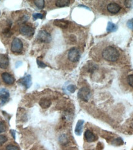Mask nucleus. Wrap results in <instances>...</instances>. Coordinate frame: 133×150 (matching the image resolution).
I'll list each match as a JSON object with an SVG mask.
<instances>
[{"mask_svg": "<svg viewBox=\"0 0 133 150\" xmlns=\"http://www.w3.org/2000/svg\"><path fill=\"white\" fill-rule=\"evenodd\" d=\"M54 24L58 27L62 28H66L68 26L69 22L65 20H55L54 22Z\"/></svg>", "mask_w": 133, "mask_h": 150, "instance_id": "15", "label": "nucleus"}, {"mask_svg": "<svg viewBox=\"0 0 133 150\" xmlns=\"http://www.w3.org/2000/svg\"><path fill=\"white\" fill-rule=\"evenodd\" d=\"M124 4L126 7L128 8H133V1H125Z\"/></svg>", "mask_w": 133, "mask_h": 150, "instance_id": "25", "label": "nucleus"}, {"mask_svg": "<svg viewBox=\"0 0 133 150\" xmlns=\"http://www.w3.org/2000/svg\"><path fill=\"white\" fill-rule=\"evenodd\" d=\"M9 92L7 89H2L0 91V100H1V105H4L6 102H8L9 99Z\"/></svg>", "mask_w": 133, "mask_h": 150, "instance_id": "9", "label": "nucleus"}, {"mask_svg": "<svg viewBox=\"0 0 133 150\" xmlns=\"http://www.w3.org/2000/svg\"><path fill=\"white\" fill-rule=\"evenodd\" d=\"M8 141L7 137L4 135H0V146L3 145Z\"/></svg>", "mask_w": 133, "mask_h": 150, "instance_id": "19", "label": "nucleus"}, {"mask_svg": "<svg viewBox=\"0 0 133 150\" xmlns=\"http://www.w3.org/2000/svg\"><path fill=\"white\" fill-rule=\"evenodd\" d=\"M19 32L22 36L27 38H31L34 35L35 30L28 25H22L19 28Z\"/></svg>", "mask_w": 133, "mask_h": 150, "instance_id": "3", "label": "nucleus"}, {"mask_svg": "<svg viewBox=\"0 0 133 150\" xmlns=\"http://www.w3.org/2000/svg\"><path fill=\"white\" fill-rule=\"evenodd\" d=\"M85 138L87 142H90V143L95 142L97 139V136L90 130H86L85 131Z\"/></svg>", "mask_w": 133, "mask_h": 150, "instance_id": "11", "label": "nucleus"}, {"mask_svg": "<svg viewBox=\"0 0 133 150\" xmlns=\"http://www.w3.org/2000/svg\"><path fill=\"white\" fill-rule=\"evenodd\" d=\"M37 64L40 68H46L47 67V65L45 64H44L42 61H40L38 59H37Z\"/></svg>", "mask_w": 133, "mask_h": 150, "instance_id": "26", "label": "nucleus"}, {"mask_svg": "<svg viewBox=\"0 0 133 150\" xmlns=\"http://www.w3.org/2000/svg\"><path fill=\"white\" fill-rule=\"evenodd\" d=\"M11 51L13 53L19 54L23 50V42L21 39L18 38H15L12 40L11 47Z\"/></svg>", "mask_w": 133, "mask_h": 150, "instance_id": "2", "label": "nucleus"}, {"mask_svg": "<svg viewBox=\"0 0 133 150\" xmlns=\"http://www.w3.org/2000/svg\"><path fill=\"white\" fill-rule=\"evenodd\" d=\"M6 130V127L4 122L0 121V133L5 132Z\"/></svg>", "mask_w": 133, "mask_h": 150, "instance_id": "21", "label": "nucleus"}, {"mask_svg": "<svg viewBox=\"0 0 133 150\" xmlns=\"http://www.w3.org/2000/svg\"><path fill=\"white\" fill-rule=\"evenodd\" d=\"M90 89L87 87H83L79 90L78 92V97L81 100L87 102L89 100V98H90Z\"/></svg>", "mask_w": 133, "mask_h": 150, "instance_id": "6", "label": "nucleus"}, {"mask_svg": "<svg viewBox=\"0 0 133 150\" xmlns=\"http://www.w3.org/2000/svg\"><path fill=\"white\" fill-rule=\"evenodd\" d=\"M9 65V59L8 55L4 54H0V68L2 69L8 68Z\"/></svg>", "mask_w": 133, "mask_h": 150, "instance_id": "7", "label": "nucleus"}, {"mask_svg": "<svg viewBox=\"0 0 133 150\" xmlns=\"http://www.w3.org/2000/svg\"><path fill=\"white\" fill-rule=\"evenodd\" d=\"M127 81L129 85L133 87V74L129 75L127 78Z\"/></svg>", "mask_w": 133, "mask_h": 150, "instance_id": "22", "label": "nucleus"}, {"mask_svg": "<svg viewBox=\"0 0 133 150\" xmlns=\"http://www.w3.org/2000/svg\"><path fill=\"white\" fill-rule=\"evenodd\" d=\"M128 26L130 28H133V19L128 22Z\"/></svg>", "mask_w": 133, "mask_h": 150, "instance_id": "27", "label": "nucleus"}, {"mask_svg": "<svg viewBox=\"0 0 133 150\" xmlns=\"http://www.w3.org/2000/svg\"><path fill=\"white\" fill-rule=\"evenodd\" d=\"M1 77L4 83L8 85H12L15 82V78L12 75H11L9 73L4 72L2 73Z\"/></svg>", "mask_w": 133, "mask_h": 150, "instance_id": "8", "label": "nucleus"}, {"mask_svg": "<svg viewBox=\"0 0 133 150\" xmlns=\"http://www.w3.org/2000/svg\"><path fill=\"white\" fill-rule=\"evenodd\" d=\"M84 121L83 120H78L77 125H76L75 129V133L77 135H81L83 132V124H84Z\"/></svg>", "mask_w": 133, "mask_h": 150, "instance_id": "13", "label": "nucleus"}, {"mask_svg": "<svg viewBox=\"0 0 133 150\" xmlns=\"http://www.w3.org/2000/svg\"><path fill=\"white\" fill-rule=\"evenodd\" d=\"M40 107L43 109H46L51 105V101L47 98H42L39 102Z\"/></svg>", "mask_w": 133, "mask_h": 150, "instance_id": "14", "label": "nucleus"}, {"mask_svg": "<svg viewBox=\"0 0 133 150\" xmlns=\"http://www.w3.org/2000/svg\"><path fill=\"white\" fill-rule=\"evenodd\" d=\"M70 3V1L69 0H59V1H55V6L59 8H63L68 6Z\"/></svg>", "mask_w": 133, "mask_h": 150, "instance_id": "16", "label": "nucleus"}, {"mask_svg": "<svg viewBox=\"0 0 133 150\" xmlns=\"http://www.w3.org/2000/svg\"><path fill=\"white\" fill-rule=\"evenodd\" d=\"M130 127L133 129V120L131 121V122L130 124Z\"/></svg>", "mask_w": 133, "mask_h": 150, "instance_id": "28", "label": "nucleus"}, {"mask_svg": "<svg viewBox=\"0 0 133 150\" xmlns=\"http://www.w3.org/2000/svg\"><path fill=\"white\" fill-rule=\"evenodd\" d=\"M76 89H77V87H76L75 86L72 85V84L69 85V86L67 87V90H68L69 92H70L71 93H74V92H75V91H76Z\"/></svg>", "mask_w": 133, "mask_h": 150, "instance_id": "24", "label": "nucleus"}, {"mask_svg": "<svg viewBox=\"0 0 133 150\" xmlns=\"http://www.w3.org/2000/svg\"><path fill=\"white\" fill-rule=\"evenodd\" d=\"M43 17H44L43 14H41V13H33V20H35V21L38 19V18L42 19Z\"/></svg>", "mask_w": 133, "mask_h": 150, "instance_id": "20", "label": "nucleus"}, {"mask_svg": "<svg viewBox=\"0 0 133 150\" xmlns=\"http://www.w3.org/2000/svg\"><path fill=\"white\" fill-rule=\"evenodd\" d=\"M34 3L36 7L38 9H43L44 7V0H36L34 1Z\"/></svg>", "mask_w": 133, "mask_h": 150, "instance_id": "18", "label": "nucleus"}, {"mask_svg": "<svg viewBox=\"0 0 133 150\" xmlns=\"http://www.w3.org/2000/svg\"><path fill=\"white\" fill-rule=\"evenodd\" d=\"M103 58L109 62H116L119 59V54L118 50L112 46L105 47L102 52Z\"/></svg>", "mask_w": 133, "mask_h": 150, "instance_id": "1", "label": "nucleus"}, {"mask_svg": "<svg viewBox=\"0 0 133 150\" xmlns=\"http://www.w3.org/2000/svg\"><path fill=\"white\" fill-rule=\"evenodd\" d=\"M80 52L79 49L76 47H72L68 52V59L72 62H77L80 59Z\"/></svg>", "mask_w": 133, "mask_h": 150, "instance_id": "4", "label": "nucleus"}, {"mask_svg": "<svg viewBox=\"0 0 133 150\" xmlns=\"http://www.w3.org/2000/svg\"><path fill=\"white\" fill-rule=\"evenodd\" d=\"M37 40L44 43H49L51 41V35L45 30H40L37 35Z\"/></svg>", "mask_w": 133, "mask_h": 150, "instance_id": "5", "label": "nucleus"}, {"mask_svg": "<svg viewBox=\"0 0 133 150\" xmlns=\"http://www.w3.org/2000/svg\"><path fill=\"white\" fill-rule=\"evenodd\" d=\"M117 26L116 25L113 23L111 22H108V25H107V32H116L117 30Z\"/></svg>", "mask_w": 133, "mask_h": 150, "instance_id": "17", "label": "nucleus"}, {"mask_svg": "<svg viewBox=\"0 0 133 150\" xmlns=\"http://www.w3.org/2000/svg\"><path fill=\"white\" fill-rule=\"evenodd\" d=\"M19 82L26 89H28L31 86V84H32V83H31V77L30 74H27L23 78H22L20 80Z\"/></svg>", "mask_w": 133, "mask_h": 150, "instance_id": "12", "label": "nucleus"}, {"mask_svg": "<svg viewBox=\"0 0 133 150\" xmlns=\"http://www.w3.org/2000/svg\"><path fill=\"white\" fill-rule=\"evenodd\" d=\"M0 14H1V12H0Z\"/></svg>", "mask_w": 133, "mask_h": 150, "instance_id": "29", "label": "nucleus"}, {"mask_svg": "<svg viewBox=\"0 0 133 150\" xmlns=\"http://www.w3.org/2000/svg\"><path fill=\"white\" fill-rule=\"evenodd\" d=\"M6 150H19V148L14 145H8L6 148Z\"/></svg>", "mask_w": 133, "mask_h": 150, "instance_id": "23", "label": "nucleus"}, {"mask_svg": "<svg viewBox=\"0 0 133 150\" xmlns=\"http://www.w3.org/2000/svg\"><path fill=\"white\" fill-rule=\"evenodd\" d=\"M107 9L111 14H117L121 10L122 7L117 3H112L107 6Z\"/></svg>", "mask_w": 133, "mask_h": 150, "instance_id": "10", "label": "nucleus"}]
</instances>
